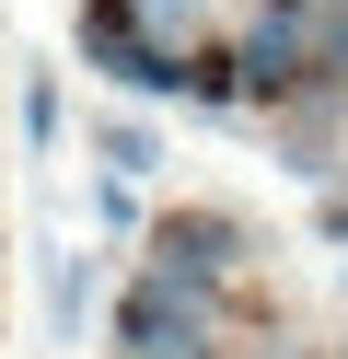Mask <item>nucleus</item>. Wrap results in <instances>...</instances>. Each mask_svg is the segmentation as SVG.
I'll return each instance as SVG.
<instances>
[{
    "instance_id": "9",
    "label": "nucleus",
    "mask_w": 348,
    "mask_h": 359,
    "mask_svg": "<svg viewBox=\"0 0 348 359\" xmlns=\"http://www.w3.org/2000/svg\"><path fill=\"white\" fill-rule=\"evenodd\" d=\"M23 140H35V151H46V140H58V81H46V70H35V81H23Z\"/></svg>"
},
{
    "instance_id": "6",
    "label": "nucleus",
    "mask_w": 348,
    "mask_h": 359,
    "mask_svg": "<svg viewBox=\"0 0 348 359\" xmlns=\"http://www.w3.org/2000/svg\"><path fill=\"white\" fill-rule=\"evenodd\" d=\"M93 163H105L116 186H139V174L162 163V140H151V128H139V116H105V128H93Z\"/></svg>"
},
{
    "instance_id": "2",
    "label": "nucleus",
    "mask_w": 348,
    "mask_h": 359,
    "mask_svg": "<svg viewBox=\"0 0 348 359\" xmlns=\"http://www.w3.org/2000/svg\"><path fill=\"white\" fill-rule=\"evenodd\" d=\"M314 70H325L314 0H255L244 47H232V93H290V81H314Z\"/></svg>"
},
{
    "instance_id": "8",
    "label": "nucleus",
    "mask_w": 348,
    "mask_h": 359,
    "mask_svg": "<svg viewBox=\"0 0 348 359\" xmlns=\"http://www.w3.org/2000/svg\"><path fill=\"white\" fill-rule=\"evenodd\" d=\"M93 232H116V243H128V232H139V186H116V174H93Z\"/></svg>"
},
{
    "instance_id": "3",
    "label": "nucleus",
    "mask_w": 348,
    "mask_h": 359,
    "mask_svg": "<svg viewBox=\"0 0 348 359\" xmlns=\"http://www.w3.org/2000/svg\"><path fill=\"white\" fill-rule=\"evenodd\" d=\"M116 348H128V359H209V302L139 266L128 302H116Z\"/></svg>"
},
{
    "instance_id": "7",
    "label": "nucleus",
    "mask_w": 348,
    "mask_h": 359,
    "mask_svg": "<svg viewBox=\"0 0 348 359\" xmlns=\"http://www.w3.org/2000/svg\"><path fill=\"white\" fill-rule=\"evenodd\" d=\"M198 12H209V0H128V24H139V35H151V47H174V35H186V24H198Z\"/></svg>"
},
{
    "instance_id": "5",
    "label": "nucleus",
    "mask_w": 348,
    "mask_h": 359,
    "mask_svg": "<svg viewBox=\"0 0 348 359\" xmlns=\"http://www.w3.org/2000/svg\"><path fill=\"white\" fill-rule=\"evenodd\" d=\"M82 313H93V255H58V243H46V336H82Z\"/></svg>"
},
{
    "instance_id": "4",
    "label": "nucleus",
    "mask_w": 348,
    "mask_h": 359,
    "mask_svg": "<svg viewBox=\"0 0 348 359\" xmlns=\"http://www.w3.org/2000/svg\"><path fill=\"white\" fill-rule=\"evenodd\" d=\"M244 255V220L232 209H174V220H151V278H174V290H198L209 302V278Z\"/></svg>"
},
{
    "instance_id": "1",
    "label": "nucleus",
    "mask_w": 348,
    "mask_h": 359,
    "mask_svg": "<svg viewBox=\"0 0 348 359\" xmlns=\"http://www.w3.org/2000/svg\"><path fill=\"white\" fill-rule=\"evenodd\" d=\"M82 58L116 93H198V70H209V58H186V47H151V35L128 24V0H82Z\"/></svg>"
}]
</instances>
